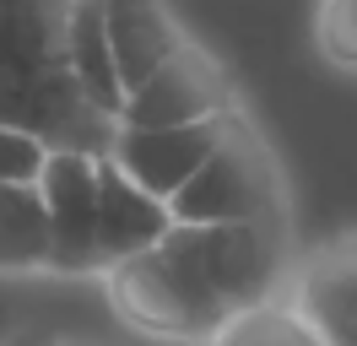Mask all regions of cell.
<instances>
[{"mask_svg":"<svg viewBox=\"0 0 357 346\" xmlns=\"http://www.w3.org/2000/svg\"><path fill=\"white\" fill-rule=\"evenodd\" d=\"M174 233V206L157 200L152 190H141L130 173L103 151V276L125 260L157 249Z\"/></svg>","mask_w":357,"mask_h":346,"instance_id":"obj_8","label":"cell"},{"mask_svg":"<svg viewBox=\"0 0 357 346\" xmlns=\"http://www.w3.org/2000/svg\"><path fill=\"white\" fill-rule=\"evenodd\" d=\"M233 119H238V108L222 114V119H201V125H178V130H125L119 125L109 141V157L130 173L141 190H152L157 200L174 206V195L217 157Z\"/></svg>","mask_w":357,"mask_h":346,"instance_id":"obj_6","label":"cell"},{"mask_svg":"<svg viewBox=\"0 0 357 346\" xmlns=\"http://www.w3.org/2000/svg\"><path fill=\"white\" fill-rule=\"evenodd\" d=\"M49 157H54V146H49L44 135L0 125V184H38Z\"/></svg>","mask_w":357,"mask_h":346,"instance_id":"obj_13","label":"cell"},{"mask_svg":"<svg viewBox=\"0 0 357 346\" xmlns=\"http://www.w3.org/2000/svg\"><path fill=\"white\" fill-rule=\"evenodd\" d=\"M109 38H114V60H119L125 92L146 86L190 43L162 0H109Z\"/></svg>","mask_w":357,"mask_h":346,"instance_id":"obj_9","label":"cell"},{"mask_svg":"<svg viewBox=\"0 0 357 346\" xmlns=\"http://www.w3.org/2000/svg\"><path fill=\"white\" fill-rule=\"evenodd\" d=\"M0 346H66V336H49V330H22V336H6Z\"/></svg>","mask_w":357,"mask_h":346,"instance_id":"obj_14","label":"cell"},{"mask_svg":"<svg viewBox=\"0 0 357 346\" xmlns=\"http://www.w3.org/2000/svg\"><path fill=\"white\" fill-rule=\"evenodd\" d=\"M49 276H103V151H54L44 179Z\"/></svg>","mask_w":357,"mask_h":346,"instance_id":"obj_3","label":"cell"},{"mask_svg":"<svg viewBox=\"0 0 357 346\" xmlns=\"http://www.w3.org/2000/svg\"><path fill=\"white\" fill-rule=\"evenodd\" d=\"M282 298L303 314V324L325 346H357V227L292 260Z\"/></svg>","mask_w":357,"mask_h":346,"instance_id":"obj_5","label":"cell"},{"mask_svg":"<svg viewBox=\"0 0 357 346\" xmlns=\"http://www.w3.org/2000/svg\"><path fill=\"white\" fill-rule=\"evenodd\" d=\"M233 108H238V98H233L227 70L201 43H184L152 82L130 92L119 125L125 130H178V125H201V119H222Z\"/></svg>","mask_w":357,"mask_h":346,"instance_id":"obj_4","label":"cell"},{"mask_svg":"<svg viewBox=\"0 0 357 346\" xmlns=\"http://www.w3.org/2000/svg\"><path fill=\"white\" fill-rule=\"evenodd\" d=\"M314 49L335 70H357V0H319L314 6Z\"/></svg>","mask_w":357,"mask_h":346,"instance_id":"obj_12","label":"cell"},{"mask_svg":"<svg viewBox=\"0 0 357 346\" xmlns=\"http://www.w3.org/2000/svg\"><path fill=\"white\" fill-rule=\"evenodd\" d=\"M49 271V206L38 184H0V276Z\"/></svg>","mask_w":357,"mask_h":346,"instance_id":"obj_10","label":"cell"},{"mask_svg":"<svg viewBox=\"0 0 357 346\" xmlns=\"http://www.w3.org/2000/svg\"><path fill=\"white\" fill-rule=\"evenodd\" d=\"M211 346H325V341L303 324V314H298L287 298H271V303H260V308L238 314Z\"/></svg>","mask_w":357,"mask_h":346,"instance_id":"obj_11","label":"cell"},{"mask_svg":"<svg viewBox=\"0 0 357 346\" xmlns=\"http://www.w3.org/2000/svg\"><path fill=\"white\" fill-rule=\"evenodd\" d=\"M66 60L70 76L82 86L103 119H125V76H119V60H114V38H109V0H66Z\"/></svg>","mask_w":357,"mask_h":346,"instance_id":"obj_7","label":"cell"},{"mask_svg":"<svg viewBox=\"0 0 357 346\" xmlns=\"http://www.w3.org/2000/svg\"><path fill=\"white\" fill-rule=\"evenodd\" d=\"M287 276V233L276 227L174 222V233L157 249L114 265L103 292L135 336L211 346L238 314L282 298Z\"/></svg>","mask_w":357,"mask_h":346,"instance_id":"obj_1","label":"cell"},{"mask_svg":"<svg viewBox=\"0 0 357 346\" xmlns=\"http://www.w3.org/2000/svg\"><path fill=\"white\" fill-rule=\"evenodd\" d=\"M66 346H98V341H70V336H66Z\"/></svg>","mask_w":357,"mask_h":346,"instance_id":"obj_15","label":"cell"},{"mask_svg":"<svg viewBox=\"0 0 357 346\" xmlns=\"http://www.w3.org/2000/svg\"><path fill=\"white\" fill-rule=\"evenodd\" d=\"M174 222H201V227H276L287 233V184L271 146L255 135L244 114L233 119L227 141L184 190L174 195Z\"/></svg>","mask_w":357,"mask_h":346,"instance_id":"obj_2","label":"cell"}]
</instances>
